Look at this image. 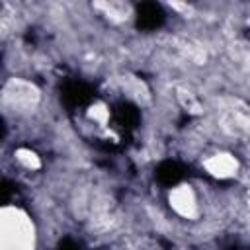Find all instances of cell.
Returning <instances> with one entry per match:
<instances>
[{
    "mask_svg": "<svg viewBox=\"0 0 250 250\" xmlns=\"http://www.w3.org/2000/svg\"><path fill=\"white\" fill-rule=\"evenodd\" d=\"M166 203H168L170 213L182 221H195L201 215L199 193L188 182H182L170 188L166 195Z\"/></svg>",
    "mask_w": 250,
    "mask_h": 250,
    "instance_id": "obj_2",
    "label": "cell"
},
{
    "mask_svg": "<svg viewBox=\"0 0 250 250\" xmlns=\"http://www.w3.org/2000/svg\"><path fill=\"white\" fill-rule=\"evenodd\" d=\"M39 102V90L33 82L23 78H12L4 86V104L14 111H27Z\"/></svg>",
    "mask_w": 250,
    "mask_h": 250,
    "instance_id": "obj_3",
    "label": "cell"
},
{
    "mask_svg": "<svg viewBox=\"0 0 250 250\" xmlns=\"http://www.w3.org/2000/svg\"><path fill=\"white\" fill-rule=\"evenodd\" d=\"M12 158H14V164L27 174H35L43 168V160H41L39 152L31 146H23V145L16 146L12 152Z\"/></svg>",
    "mask_w": 250,
    "mask_h": 250,
    "instance_id": "obj_5",
    "label": "cell"
},
{
    "mask_svg": "<svg viewBox=\"0 0 250 250\" xmlns=\"http://www.w3.org/2000/svg\"><path fill=\"white\" fill-rule=\"evenodd\" d=\"M201 168L205 170V174L209 178L219 180V182H229L238 176L240 162H238L236 154H232L229 150H215L201 160Z\"/></svg>",
    "mask_w": 250,
    "mask_h": 250,
    "instance_id": "obj_4",
    "label": "cell"
},
{
    "mask_svg": "<svg viewBox=\"0 0 250 250\" xmlns=\"http://www.w3.org/2000/svg\"><path fill=\"white\" fill-rule=\"evenodd\" d=\"M37 225L20 205H4L0 211V250H37Z\"/></svg>",
    "mask_w": 250,
    "mask_h": 250,
    "instance_id": "obj_1",
    "label": "cell"
},
{
    "mask_svg": "<svg viewBox=\"0 0 250 250\" xmlns=\"http://www.w3.org/2000/svg\"><path fill=\"white\" fill-rule=\"evenodd\" d=\"M107 117H109V113H107V107L104 104H94L88 109V119L94 121V123H98V125H104L107 121Z\"/></svg>",
    "mask_w": 250,
    "mask_h": 250,
    "instance_id": "obj_6",
    "label": "cell"
}]
</instances>
